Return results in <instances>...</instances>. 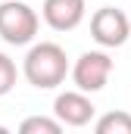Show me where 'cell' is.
Instances as JSON below:
<instances>
[{
    "mask_svg": "<svg viewBox=\"0 0 131 134\" xmlns=\"http://www.w3.org/2000/svg\"><path fill=\"white\" fill-rule=\"evenodd\" d=\"M69 56L59 44L53 41H41L34 44L31 50L25 53V63H22V75L28 78V84L37 91H53L59 87L69 75Z\"/></svg>",
    "mask_w": 131,
    "mask_h": 134,
    "instance_id": "1",
    "label": "cell"
},
{
    "mask_svg": "<svg viewBox=\"0 0 131 134\" xmlns=\"http://www.w3.org/2000/svg\"><path fill=\"white\" fill-rule=\"evenodd\" d=\"M94 103H91V97L84 94V91H66V94H59L56 100H53V115L63 122V125H69V128H81V125H88L91 119H94Z\"/></svg>",
    "mask_w": 131,
    "mask_h": 134,
    "instance_id": "5",
    "label": "cell"
},
{
    "mask_svg": "<svg viewBox=\"0 0 131 134\" xmlns=\"http://www.w3.org/2000/svg\"><path fill=\"white\" fill-rule=\"evenodd\" d=\"M84 13H88L84 0H44V6H41V16L53 31L78 28L84 22Z\"/></svg>",
    "mask_w": 131,
    "mask_h": 134,
    "instance_id": "6",
    "label": "cell"
},
{
    "mask_svg": "<svg viewBox=\"0 0 131 134\" xmlns=\"http://www.w3.org/2000/svg\"><path fill=\"white\" fill-rule=\"evenodd\" d=\"M109 75H112V59H109L106 50H88V53H81V56L75 59V66H72V81H75V87L84 91V94L103 91L106 81H109Z\"/></svg>",
    "mask_w": 131,
    "mask_h": 134,
    "instance_id": "3",
    "label": "cell"
},
{
    "mask_svg": "<svg viewBox=\"0 0 131 134\" xmlns=\"http://www.w3.org/2000/svg\"><path fill=\"white\" fill-rule=\"evenodd\" d=\"M16 78H19L16 63H13L6 53H0V97H6V94L16 87Z\"/></svg>",
    "mask_w": 131,
    "mask_h": 134,
    "instance_id": "9",
    "label": "cell"
},
{
    "mask_svg": "<svg viewBox=\"0 0 131 134\" xmlns=\"http://www.w3.org/2000/svg\"><path fill=\"white\" fill-rule=\"evenodd\" d=\"M91 37L100 47H122L131 37V16L116 6H100L91 16Z\"/></svg>",
    "mask_w": 131,
    "mask_h": 134,
    "instance_id": "4",
    "label": "cell"
},
{
    "mask_svg": "<svg viewBox=\"0 0 131 134\" xmlns=\"http://www.w3.org/2000/svg\"><path fill=\"white\" fill-rule=\"evenodd\" d=\"M22 134H59L63 131V122L59 119H47V115H28L22 125H19Z\"/></svg>",
    "mask_w": 131,
    "mask_h": 134,
    "instance_id": "8",
    "label": "cell"
},
{
    "mask_svg": "<svg viewBox=\"0 0 131 134\" xmlns=\"http://www.w3.org/2000/svg\"><path fill=\"white\" fill-rule=\"evenodd\" d=\"M3 131H6V128H0V134H3Z\"/></svg>",
    "mask_w": 131,
    "mask_h": 134,
    "instance_id": "10",
    "label": "cell"
},
{
    "mask_svg": "<svg viewBox=\"0 0 131 134\" xmlns=\"http://www.w3.org/2000/svg\"><path fill=\"white\" fill-rule=\"evenodd\" d=\"M94 131L97 134H131V115L128 112H106L97 119Z\"/></svg>",
    "mask_w": 131,
    "mask_h": 134,
    "instance_id": "7",
    "label": "cell"
},
{
    "mask_svg": "<svg viewBox=\"0 0 131 134\" xmlns=\"http://www.w3.org/2000/svg\"><path fill=\"white\" fill-rule=\"evenodd\" d=\"M37 13L22 0H3L0 3V37L9 47H25L37 34Z\"/></svg>",
    "mask_w": 131,
    "mask_h": 134,
    "instance_id": "2",
    "label": "cell"
}]
</instances>
